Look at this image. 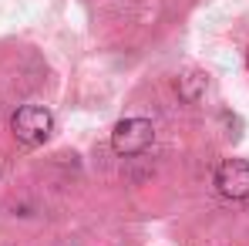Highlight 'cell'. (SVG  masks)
Returning a JSON list of instances; mask_svg holds the SVG:
<instances>
[{"instance_id": "1", "label": "cell", "mask_w": 249, "mask_h": 246, "mask_svg": "<svg viewBox=\"0 0 249 246\" xmlns=\"http://www.w3.org/2000/svg\"><path fill=\"white\" fill-rule=\"evenodd\" d=\"M10 132H14L17 142H24L31 149L44 145L51 138V132H54V115L44 105H20L14 112V118H10Z\"/></svg>"}, {"instance_id": "2", "label": "cell", "mask_w": 249, "mask_h": 246, "mask_svg": "<svg viewBox=\"0 0 249 246\" xmlns=\"http://www.w3.org/2000/svg\"><path fill=\"white\" fill-rule=\"evenodd\" d=\"M155 142V128L148 118H122L111 128V149L118 155H142Z\"/></svg>"}, {"instance_id": "3", "label": "cell", "mask_w": 249, "mask_h": 246, "mask_svg": "<svg viewBox=\"0 0 249 246\" xmlns=\"http://www.w3.org/2000/svg\"><path fill=\"white\" fill-rule=\"evenodd\" d=\"M215 189L222 199H232V203H246L249 199V162L246 159H226V162L215 169Z\"/></svg>"}, {"instance_id": "4", "label": "cell", "mask_w": 249, "mask_h": 246, "mask_svg": "<svg viewBox=\"0 0 249 246\" xmlns=\"http://www.w3.org/2000/svg\"><path fill=\"white\" fill-rule=\"evenodd\" d=\"M206 88H209V78H206V71H185V75H178V81H175V91H178V98L185 101V105H196L202 95H206Z\"/></svg>"}, {"instance_id": "5", "label": "cell", "mask_w": 249, "mask_h": 246, "mask_svg": "<svg viewBox=\"0 0 249 246\" xmlns=\"http://www.w3.org/2000/svg\"><path fill=\"white\" fill-rule=\"evenodd\" d=\"M246 68H249V51H246Z\"/></svg>"}]
</instances>
